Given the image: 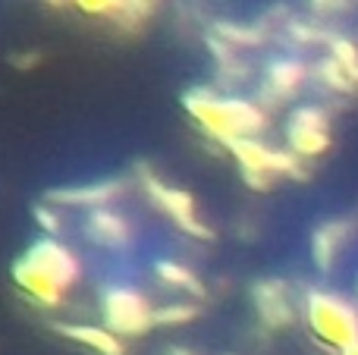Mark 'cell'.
<instances>
[{"mask_svg": "<svg viewBox=\"0 0 358 355\" xmlns=\"http://www.w3.org/2000/svg\"><path fill=\"white\" fill-rule=\"evenodd\" d=\"M315 321L317 331L336 343H355V318L349 308H343L334 299H315Z\"/></svg>", "mask_w": 358, "mask_h": 355, "instance_id": "cell-1", "label": "cell"}, {"mask_svg": "<svg viewBox=\"0 0 358 355\" xmlns=\"http://www.w3.org/2000/svg\"><path fill=\"white\" fill-rule=\"evenodd\" d=\"M349 355H358V346H355V349H352V352H349Z\"/></svg>", "mask_w": 358, "mask_h": 355, "instance_id": "cell-2", "label": "cell"}]
</instances>
